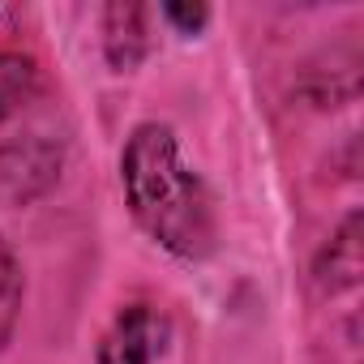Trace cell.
<instances>
[{
  "label": "cell",
  "mask_w": 364,
  "mask_h": 364,
  "mask_svg": "<svg viewBox=\"0 0 364 364\" xmlns=\"http://www.w3.org/2000/svg\"><path fill=\"white\" fill-rule=\"evenodd\" d=\"M120 185L133 219L176 257L202 262L215 253V206L202 176L180 159L176 133L167 124H137L124 141Z\"/></svg>",
  "instance_id": "obj_1"
},
{
  "label": "cell",
  "mask_w": 364,
  "mask_h": 364,
  "mask_svg": "<svg viewBox=\"0 0 364 364\" xmlns=\"http://www.w3.org/2000/svg\"><path fill=\"white\" fill-rule=\"evenodd\" d=\"M60 176V146L43 133H31L22 141L0 146V202H31Z\"/></svg>",
  "instance_id": "obj_2"
},
{
  "label": "cell",
  "mask_w": 364,
  "mask_h": 364,
  "mask_svg": "<svg viewBox=\"0 0 364 364\" xmlns=\"http://www.w3.org/2000/svg\"><path fill=\"white\" fill-rule=\"evenodd\" d=\"M163 338H167V321L150 304H124L116 321L103 330L95 364H154Z\"/></svg>",
  "instance_id": "obj_3"
},
{
  "label": "cell",
  "mask_w": 364,
  "mask_h": 364,
  "mask_svg": "<svg viewBox=\"0 0 364 364\" xmlns=\"http://www.w3.org/2000/svg\"><path fill=\"white\" fill-rule=\"evenodd\" d=\"M103 35H107V60L120 73L137 69L146 48H150V39H146V9L141 5H107Z\"/></svg>",
  "instance_id": "obj_4"
},
{
  "label": "cell",
  "mask_w": 364,
  "mask_h": 364,
  "mask_svg": "<svg viewBox=\"0 0 364 364\" xmlns=\"http://www.w3.org/2000/svg\"><path fill=\"white\" fill-rule=\"evenodd\" d=\"M360 279V215H347L317 262V283L326 291H347Z\"/></svg>",
  "instance_id": "obj_5"
},
{
  "label": "cell",
  "mask_w": 364,
  "mask_h": 364,
  "mask_svg": "<svg viewBox=\"0 0 364 364\" xmlns=\"http://www.w3.org/2000/svg\"><path fill=\"white\" fill-rule=\"evenodd\" d=\"M39 90V69L22 52H0V124L22 112Z\"/></svg>",
  "instance_id": "obj_6"
},
{
  "label": "cell",
  "mask_w": 364,
  "mask_h": 364,
  "mask_svg": "<svg viewBox=\"0 0 364 364\" xmlns=\"http://www.w3.org/2000/svg\"><path fill=\"white\" fill-rule=\"evenodd\" d=\"M22 266L14 257V249L0 240V351L14 338V326H18V313H22Z\"/></svg>",
  "instance_id": "obj_7"
},
{
  "label": "cell",
  "mask_w": 364,
  "mask_h": 364,
  "mask_svg": "<svg viewBox=\"0 0 364 364\" xmlns=\"http://www.w3.org/2000/svg\"><path fill=\"white\" fill-rule=\"evenodd\" d=\"M163 18H167L171 26H180L185 35H193V31H202V26H206L210 9H206V5H163Z\"/></svg>",
  "instance_id": "obj_8"
}]
</instances>
